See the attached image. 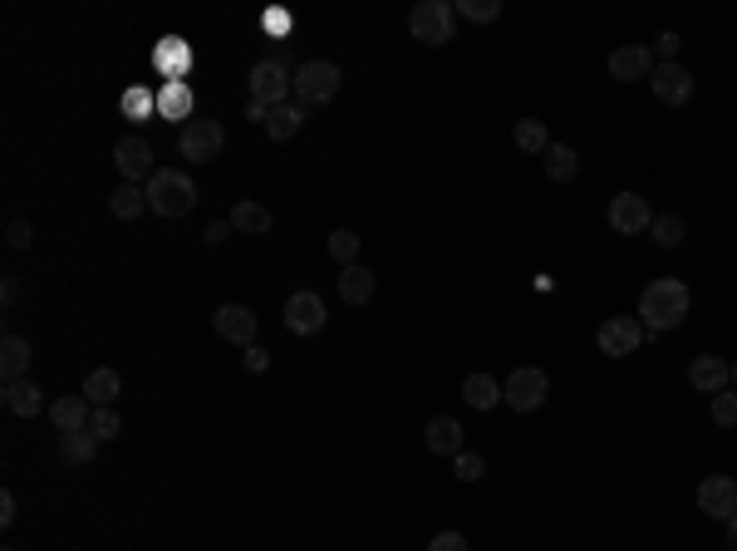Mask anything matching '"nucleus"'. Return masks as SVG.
<instances>
[{"label":"nucleus","mask_w":737,"mask_h":551,"mask_svg":"<svg viewBox=\"0 0 737 551\" xmlns=\"http://www.w3.org/2000/svg\"><path fill=\"white\" fill-rule=\"evenodd\" d=\"M688 286L674 281V276H664V281H654V286H644V296H639V325L644 330H679L683 320H688Z\"/></svg>","instance_id":"nucleus-1"},{"label":"nucleus","mask_w":737,"mask_h":551,"mask_svg":"<svg viewBox=\"0 0 737 551\" xmlns=\"http://www.w3.org/2000/svg\"><path fill=\"white\" fill-rule=\"evenodd\" d=\"M148 207L158 212V217H187L192 207H197V183L182 173V168H158L153 178H148Z\"/></svg>","instance_id":"nucleus-2"},{"label":"nucleus","mask_w":737,"mask_h":551,"mask_svg":"<svg viewBox=\"0 0 737 551\" xmlns=\"http://www.w3.org/2000/svg\"><path fill=\"white\" fill-rule=\"evenodd\" d=\"M340 84H344L340 64H330V60H305L295 69V99H300V109L330 104V99L340 94Z\"/></svg>","instance_id":"nucleus-3"},{"label":"nucleus","mask_w":737,"mask_h":551,"mask_svg":"<svg viewBox=\"0 0 737 551\" xmlns=\"http://www.w3.org/2000/svg\"><path fill=\"white\" fill-rule=\"evenodd\" d=\"M453 30H457V5H448V0H423L408 15V35L423 40V45H448Z\"/></svg>","instance_id":"nucleus-4"},{"label":"nucleus","mask_w":737,"mask_h":551,"mask_svg":"<svg viewBox=\"0 0 737 551\" xmlns=\"http://www.w3.org/2000/svg\"><path fill=\"white\" fill-rule=\"evenodd\" d=\"M222 148H227V133H222L217 119H187L182 133H177V153L187 163H217Z\"/></svg>","instance_id":"nucleus-5"},{"label":"nucleus","mask_w":737,"mask_h":551,"mask_svg":"<svg viewBox=\"0 0 737 551\" xmlns=\"http://www.w3.org/2000/svg\"><path fill=\"white\" fill-rule=\"evenodd\" d=\"M546 394H551V379H546V369H536V365L511 369V379L502 384V399H507L516 414H536L546 404Z\"/></svg>","instance_id":"nucleus-6"},{"label":"nucleus","mask_w":737,"mask_h":551,"mask_svg":"<svg viewBox=\"0 0 737 551\" xmlns=\"http://www.w3.org/2000/svg\"><path fill=\"white\" fill-rule=\"evenodd\" d=\"M251 99L261 104V109H276V104H285V94L295 89V79H290V69H285V60H261L251 64Z\"/></svg>","instance_id":"nucleus-7"},{"label":"nucleus","mask_w":737,"mask_h":551,"mask_svg":"<svg viewBox=\"0 0 737 551\" xmlns=\"http://www.w3.org/2000/svg\"><path fill=\"white\" fill-rule=\"evenodd\" d=\"M644 325L634 320V315H610L600 330H595V345H600V355H610V360H624V355H634L639 345H644Z\"/></svg>","instance_id":"nucleus-8"},{"label":"nucleus","mask_w":737,"mask_h":551,"mask_svg":"<svg viewBox=\"0 0 737 551\" xmlns=\"http://www.w3.org/2000/svg\"><path fill=\"white\" fill-rule=\"evenodd\" d=\"M325 320H330V310H325V301H320L315 291H295V296L285 301V330H290V335H320Z\"/></svg>","instance_id":"nucleus-9"},{"label":"nucleus","mask_w":737,"mask_h":551,"mask_svg":"<svg viewBox=\"0 0 737 551\" xmlns=\"http://www.w3.org/2000/svg\"><path fill=\"white\" fill-rule=\"evenodd\" d=\"M114 163H118V173H123V183H143V178L158 173V168H153V148H148V138H138V133L118 138Z\"/></svg>","instance_id":"nucleus-10"},{"label":"nucleus","mask_w":737,"mask_h":551,"mask_svg":"<svg viewBox=\"0 0 737 551\" xmlns=\"http://www.w3.org/2000/svg\"><path fill=\"white\" fill-rule=\"evenodd\" d=\"M605 217H610V227L629 237V232H649V222H654V212H649V202L639 197V192H615L610 197V207H605Z\"/></svg>","instance_id":"nucleus-11"},{"label":"nucleus","mask_w":737,"mask_h":551,"mask_svg":"<svg viewBox=\"0 0 737 551\" xmlns=\"http://www.w3.org/2000/svg\"><path fill=\"white\" fill-rule=\"evenodd\" d=\"M698 512H708V517H718V522H733L737 517V478H723V473L703 478V483H698Z\"/></svg>","instance_id":"nucleus-12"},{"label":"nucleus","mask_w":737,"mask_h":551,"mask_svg":"<svg viewBox=\"0 0 737 551\" xmlns=\"http://www.w3.org/2000/svg\"><path fill=\"white\" fill-rule=\"evenodd\" d=\"M649 89H654V99H659V104L683 109V104L693 99V74H688L683 64H659V69L649 74Z\"/></svg>","instance_id":"nucleus-13"},{"label":"nucleus","mask_w":737,"mask_h":551,"mask_svg":"<svg viewBox=\"0 0 737 551\" xmlns=\"http://www.w3.org/2000/svg\"><path fill=\"white\" fill-rule=\"evenodd\" d=\"M212 330L227 340V345H256V315L246 306H217L212 310Z\"/></svg>","instance_id":"nucleus-14"},{"label":"nucleus","mask_w":737,"mask_h":551,"mask_svg":"<svg viewBox=\"0 0 737 551\" xmlns=\"http://www.w3.org/2000/svg\"><path fill=\"white\" fill-rule=\"evenodd\" d=\"M610 74H615L620 84L649 79V74H654V50H649V45H624V50L610 55Z\"/></svg>","instance_id":"nucleus-15"},{"label":"nucleus","mask_w":737,"mask_h":551,"mask_svg":"<svg viewBox=\"0 0 737 551\" xmlns=\"http://www.w3.org/2000/svg\"><path fill=\"white\" fill-rule=\"evenodd\" d=\"M688 384L703 389V394H723V389L733 384V365L718 360V355H698V360L688 365Z\"/></svg>","instance_id":"nucleus-16"},{"label":"nucleus","mask_w":737,"mask_h":551,"mask_svg":"<svg viewBox=\"0 0 737 551\" xmlns=\"http://www.w3.org/2000/svg\"><path fill=\"white\" fill-rule=\"evenodd\" d=\"M0 399H5V409H10L15 419H35V414H45V394H40L30 379H5Z\"/></svg>","instance_id":"nucleus-17"},{"label":"nucleus","mask_w":737,"mask_h":551,"mask_svg":"<svg viewBox=\"0 0 737 551\" xmlns=\"http://www.w3.org/2000/svg\"><path fill=\"white\" fill-rule=\"evenodd\" d=\"M50 419H55L59 433H79V429L94 424V404H89L84 394H64V399L50 404Z\"/></svg>","instance_id":"nucleus-18"},{"label":"nucleus","mask_w":737,"mask_h":551,"mask_svg":"<svg viewBox=\"0 0 737 551\" xmlns=\"http://www.w3.org/2000/svg\"><path fill=\"white\" fill-rule=\"evenodd\" d=\"M55 453H59V463H69V468H89V463H94V453H99V433H94V429L59 433Z\"/></svg>","instance_id":"nucleus-19"},{"label":"nucleus","mask_w":737,"mask_h":551,"mask_svg":"<svg viewBox=\"0 0 737 551\" xmlns=\"http://www.w3.org/2000/svg\"><path fill=\"white\" fill-rule=\"evenodd\" d=\"M340 296H344V306H369L374 301V271L364 261L340 271Z\"/></svg>","instance_id":"nucleus-20"},{"label":"nucleus","mask_w":737,"mask_h":551,"mask_svg":"<svg viewBox=\"0 0 737 551\" xmlns=\"http://www.w3.org/2000/svg\"><path fill=\"white\" fill-rule=\"evenodd\" d=\"M423 443H428V453H462V424L448 419V414H438V419H428V429H423Z\"/></svg>","instance_id":"nucleus-21"},{"label":"nucleus","mask_w":737,"mask_h":551,"mask_svg":"<svg viewBox=\"0 0 737 551\" xmlns=\"http://www.w3.org/2000/svg\"><path fill=\"white\" fill-rule=\"evenodd\" d=\"M118 394H123V374H118V369H94V374L84 379V399H89L94 409H114Z\"/></svg>","instance_id":"nucleus-22"},{"label":"nucleus","mask_w":737,"mask_h":551,"mask_svg":"<svg viewBox=\"0 0 737 551\" xmlns=\"http://www.w3.org/2000/svg\"><path fill=\"white\" fill-rule=\"evenodd\" d=\"M231 227H236V232H251V237H266V232L276 227V217H271V207H261V202L246 197V202L231 207Z\"/></svg>","instance_id":"nucleus-23"},{"label":"nucleus","mask_w":737,"mask_h":551,"mask_svg":"<svg viewBox=\"0 0 737 551\" xmlns=\"http://www.w3.org/2000/svg\"><path fill=\"white\" fill-rule=\"evenodd\" d=\"M30 360H35L30 340H20V335H5V340H0V374H5V379H25V374H30Z\"/></svg>","instance_id":"nucleus-24"},{"label":"nucleus","mask_w":737,"mask_h":551,"mask_svg":"<svg viewBox=\"0 0 737 551\" xmlns=\"http://www.w3.org/2000/svg\"><path fill=\"white\" fill-rule=\"evenodd\" d=\"M143 207H148V187L118 183L114 192H109V212H114L118 222H133V217H143Z\"/></svg>","instance_id":"nucleus-25"},{"label":"nucleus","mask_w":737,"mask_h":551,"mask_svg":"<svg viewBox=\"0 0 737 551\" xmlns=\"http://www.w3.org/2000/svg\"><path fill=\"white\" fill-rule=\"evenodd\" d=\"M300 128H305V109H300V104H276V109H266V133H271L276 143H290Z\"/></svg>","instance_id":"nucleus-26"},{"label":"nucleus","mask_w":737,"mask_h":551,"mask_svg":"<svg viewBox=\"0 0 737 551\" xmlns=\"http://www.w3.org/2000/svg\"><path fill=\"white\" fill-rule=\"evenodd\" d=\"M541 168H546V178H551V183H570V178L580 173V158H575V148H570V143H551V148L541 153Z\"/></svg>","instance_id":"nucleus-27"},{"label":"nucleus","mask_w":737,"mask_h":551,"mask_svg":"<svg viewBox=\"0 0 737 551\" xmlns=\"http://www.w3.org/2000/svg\"><path fill=\"white\" fill-rule=\"evenodd\" d=\"M462 399H467L472 409H497V404H502V384H497L492 374H467V379H462Z\"/></svg>","instance_id":"nucleus-28"},{"label":"nucleus","mask_w":737,"mask_h":551,"mask_svg":"<svg viewBox=\"0 0 737 551\" xmlns=\"http://www.w3.org/2000/svg\"><path fill=\"white\" fill-rule=\"evenodd\" d=\"M511 143H516L521 153H536V158H541V153L551 148V133H546V123L541 119H521L516 128H511Z\"/></svg>","instance_id":"nucleus-29"},{"label":"nucleus","mask_w":737,"mask_h":551,"mask_svg":"<svg viewBox=\"0 0 737 551\" xmlns=\"http://www.w3.org/2000/svg\"><path fill=\"white\" fill-rule=\"evenodd\" d=\"M649 232H654V242L659 246H679L683 232H688V222H683L679 212H659V217L649 222Z\"/></svg>","instance_id":"nucleus-30"},{"label":"nucleus","mask_w":737,"mask_h":551,"mask_svg":"<svg viewBox=\"0 0 737 551\" xmlns=\"http://www.w3.org/2000/svg\"><path fill=\"white\" fill-rule=\"evenodd\" d=\"M330 256L340 261V271H344V266H359V237H354L349 227L330 232Z\"/></svg>","instance_id":"nucleus-31"},{"label":"nucleus","mask_w":737,"mask_h":551,"mask_svg":"<svg viewBox=\"0 0 737 551\" xmlns=\"http://www.w3.org/2000/svg\"><path fill=\"white\" fill-rule=\"evenodd\" d=\"M457 15H467V20H482V25H487V20H497V15H502V0H462V5H457Z\"/></svg>","instance_id":"nucleus-32"},{"label":"nucleus","mask_w":737,"mask_h":551,"mask_svg":"<svg viewBox=\"0 0 737 551\" xmlns=\"http://www.w3.org/2000/svg\"><path fill=\"white\" fill-rule=\"evenodd\" d=\"M482 473H487V458L472 453V448H462V453H457V478H462V483H477Z\"/></svg>","instance_id":"nucleus-33"},{"label":"nucleus","mask_w":737,"mask_h":551,"mask_svg":"<svg viewBox=\"0 0 737 551\" xmlns=\"http://www.w3.org/2000/svg\"><path fill=\"white\" fill-rule=\"evenodd\" d=\"M713 424H723V429H733L737 424V394H713Z\"/></svg>","instance_id":"nucleus-34"},{"label":"nucleus","mask_w":737,"mask_h":551,"mask_svg":"<svg viewBox=\"0 0 737 551\" xmlns=\"http://www.w3.org/2000/svg\"><path fill=\"white\" fill-rule=\"evenodd\" d=\"M679 50H683V35H674V30H664V35L654 40V55H659V64H679Z\"/></svg>","instance_id":"nucleus-35"},{"label":"nucleus","mask_w":737,"mask_h":551,"mask_svg":"<svg viewBox=\"0 0 737 551\" xmlns=\"http://www.w3.org/2000/svg\"><path fill=\"white\" fill-rule=\"evenodd\" d=\"M89 429L99 433V438H118V429H123V424H118L114 409H94V424H89Z\"/></svg>","instance_id":"nucleus-36"},{"label":"nucleus","mask_w":737,"mask_h":551,"mask_svg":"<svg viewBox=\"0 0 737 551\" xmlns=\"http://www.w3.org/2000/svg\"><path fill=\"white\" fill-rule=\"evenodd\" d=\"M192 109V89H182V84H172L168 99H163V114H187Z\"/></svg>","instance_id":"nucleus-37"},{"label":"nucleus","mask_w":737,"mask_h":551,"mask_svg":"<svg viewBox=\"0 0 737 551\" xmlns=\"http://www.w3.org/2000/svg\"><path fill=\"white\" fill-rule=\"evenodd\" d=\"M5 242L15 246V251H25V246L35 242V227H30V222H10V232H5Z\"/></svg>","instance_id":"nucleus-38"},{"label":"nucleus","mask_w":737,"mask_h":551,"mask_svg":"<svg viewBox=\"0 0 737 551\" xmlns=\"http://www.w3.org/2000/svg\"><path fill=\"white\" fill-rule=\"evenodd\" d=\"M428 551H467V537H462V532H438V537L428 542Z\"/></svg>","instance_id":"nucleus-39"},{"label":"nucleus","mask_w":737,"mask_h":551,"mask_svg":"<svg viewBox=\"0 0 737 551\" xmlns=\"http://www.w3.org/2000/svg\"><path fill=\"white\" fill-rule=\"evenodd\" d=\"M246 369H251V374L271 369V350H261V345H246Z\"/></svg>","instance_id":"nucleus-40"},{"label":"nucleus","mask_w":737,"mask_h":551,"mask_svg":"<svg viewBox=\"0 0 737 551\" xmlns=\"http://www.w3.org/2000/svg\"><path fill=\"white\" fill-rule=\"evenodd\" d=\"M15 517H20V502H15V492H0V522L10 527Z\"/></svg>","instance_id":"nucleus-41"},{"label":"nucleus","mask_w":737,"mask_h":551,"mask_svg":"<svg viewBox=\"0 0 737 551\" xmlns=\"http://www.w3.org/2000/svg\"><path fill=\"white\" fill-rule=\"evenodd\" d=\"M231 232H236L231 222H212V227H207V246H222V242L231 237Z\"/></svg>","instance_id":"nucleus-42"},{"label":"nucleus","mask_w":737,"mask_h":551,"mask_svg":"<svg viewBox=\"0 0 737 551\" xmlns=\"http://www.w3.org/2000/svg\"><path fill=\"white\" fill-rule=\"evenodd\" d=\"M728 551H737V517L728 522Z\"/></svg>","instance_id":"nucleus-43"},{"label":"nucleus","mask_w":737,"mask_h":551,"mask_svg":"<svg viewBox=\"0 0 737 551\" xmlns=\"http://www.w3.org/2000/svg\"><path fill=\"white\" fill-rule=\"evenodd\" d=\"M733 384H737V365H733Z\"/></svg>","instance_id":"nucleus-44"}]
</instances>
